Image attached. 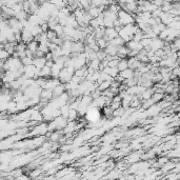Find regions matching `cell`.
Returning a JSON list of instances; mask_svg holds the SVG:
<instances>
[{
  "mask_svg": "<svg viewBox=\"0 0 180 180\" xmlns=\"http://www.w3.org/2000/svg\"><path fill=\"white\" fill-rule=\"evenodd\" d=\"M117 19L119 20V22L121 23L122 27L135 23V16L130 13H127V12L123 11V10H120V11L117 13Z\"/></svg>",
  "mask_w": 180,
  "mask_h": 180,
  "instance_id": "1",
  "label": "cell"
},
{
  "mask_svg": "<svg viewBox=\"0 0 180 180\" xmlns=\"http://www.w3.org/2000/svg\"><path fill=\"white\" fill-rule=\"evenodd\" d=\"M163 46H164V41L160 40L158 37L152 39V42H151V44H150V48H151V51H153V52H156V51H158V50H161Z\"/></svg>",
  "mask_w": 180,
  "mask_h": 180,
  "instance_id": "2",
  "label": "cell"
},
{
  "mask_svg": "<svg viewBox=\"0 0 180 180\" xmlns=\"http://www.w3.org/2000/svg\"><path fill=\"white\" fill-rule=\"evenodd\" d=\"M48 132V123H40L38 126H35L34 127V130L32 131L31 135H43Z\"/></svg>",
  "mask_w": 180,
  "mask_h": 180,
  "instance_id": "3",
  "label": "cell"
},
{
  "mask_svg": "<svg viewBox=\"0 0 180 180\" xmlns=\"http://www.w3.org/2000/svg\"><path fill=\"white\" fill-rule=\"evenodd\" d=\"M118 37V32L116 31V30L114 29V28H111V29H106V31H104V36L103 38L106 40V41H111V40H113L114 38Z\"/></svg>",
  "mask_w": 180,
  "mask_h": 180,
  "instance_id": "4",
  "label": "cell"
},
{
  "mask_svg": "<svg viewBox=\"0 0 180 180\" xmlns=\"http://www.w3.org/2000/svg\"><path fill=\"white\" fill-rule=\"evenodd\" d=\"M125 46L129 48V51H134V52H138V53L142 50L141 44L139 43V42L134 41V40H131V41L126 42V43H125Z\"/></svg>",
  "mask_w": 180,
  "mask_h": 180,
  "instance_id": "5",
  "label": "cell"
},
{
  "mask_svg": "<svg viewBox=\"0 0 180 180\" xmlns=\"http://www.w3.org/2000/svg\"><path fill=\"white\" fill-rule=\"evenodd\" d=\"M129 48L124 45L120 46V48H118V51H117V57L119 58V59H125V58L127 57V55H129Z\"/></svg>",
  "mask_w": 180,
  "mask_h": 180,
  "instance_id": "6",
  "label": "cell"
},
{
  "mask_svg": "<svg viewBox=\"0 0 180 180\" xmlns=\"http://www.w3.org/2000/svg\"><path fill=\"white\" fill-rule=\"evenodd\" d=\"M52 92H53V98H58V97H60L62 94H64L66 92L65 86H64V84H59Z\"/></svg>",
  "mask_w": 180,
  "mask_h": 180,
  "instance_id": "7",
  "label": "cell"
},
{
  "mask_svg": "<svg viewBox=\"0 0 180 180\" xmlns=\"http://www.w3.org/2000/svg\"><path fill=\"white\" fill-rule=\"evenodd\" d=\"M45 62H46V59L44 57H41V58H34L33 59V65L35 66L37 70H41L44 65H45Z\"/></svg>",
  "mask_w": 180,
  "mask_h": 180,
  "instance_id": "8",
  "label": "cell"
},
{
  "mask_svg": "<svg viewBox=\"0 0 180 180\" xmlns=\"http://www.w3.org/2000/svg\"><path fill=\"white\" fill-rule=\"evenodd\" d=\"M30 119H31V120H33V121H35V122H41V121L43 120V116L41 115L40 111L33 110V111H32L31 116H30Z\"/></svg>",
  "mask_w": 180,
  "mask_h": 180,
  "instance_id": "9",
  "label": "cell"
},
{
  "mask_svg": "<svg viewBox=\"0 0 180 180\" xmlns=\"http://www.w3.org/2000/svg\"><path fill=\"white\" fill-rule=\"evenodd\" d=\"M134 74H135V72L133 70H131V68H126V70L123 71V72L119 73V75H120V76L122 77L124 80L132 79V78H134Z\"/></svg>",
  "mask_w": 180,
  "mask_h": 180,
  "instance_id": "10",
  "label": "cell"
},
{
  "mask_svg": "<svg viewBox=\"0 0 180 180\" xmlns=\"http://www.w3.org/2000/svg\"><path fill=\"white\" fill-rule=\"evenodd\" d=\"M126 68H129V65H127V59H119V62L117 64V70H118L119 73L123 72Z\"/></svg>",
  "mask_w": 180,
  "mask_h": 180,
  "instance_id": "11",
  "label": "cell"
},
{
  "mask_svg": "<svg viewBox=\"0 0 180 180\" xmlns=\"http://www.w3.org/2000/svg\"><path fill=\"white\" fill-rule=\"evenodd\" d=\"M109 44H111V45H113V46H116V48H120V46L124 45L125 43H124V41H123V40L118 36V37L114 38L113 40L109 41Z\"/></svg>",
  "mask_w": 180,
  "mask_h": 180,
  "instance_id": "12",
  "label": "cell"
},
{
  "mask_svg": "<svg viewBox=\"0 0 180 180\" xmlns=\"http://www.w3.org/2000/svg\"><path fill=\"white\" fill-rule=\"evenodd\" d=\"M38 45H39V43H38L37 41H35V40H33V41H31L29 44H27V50L30 51L34 56V53L38 50Z\"/></svg>",
  "mask_w": 180,
  "mask_h": 180,
  "instance_id": "13",
  "label": "cell"
},
{
  "mask_svg": "<svg viewBox=\"0 0 180 180\" xmlns=\"http://www.w3.org/2000/svg\"><path fill=\"white\" fill-rule=\"evenodd\" d=\"M175 167H176V164L173 162V161H167V163H164V164L162 165L161 171H162L163 173H167V172H170V171H173V169Z\"/></svg>",
  "mask_w": 180,
  "mask_h": 180,
  "instance_id": "14",
  "label": "cell"
},
{
  "mask_svg": "<svg viewBox=\"0 0 180 180\" xmlns=\"http://www.w3.org/2000/svg\"><path fill=\"white\" fill-rule=\"evenodd\" d=\"M40 98L48 101L50 99L53 98V92L50 90H42L41 94H40Z\"/></svg>",
  "mask_w": 180,
  "mask_h": 180,
  "instance_id": "15",
  "label": "cell"
},
{
  "mask_svg": "<svg viewBox=\"0 0 180 180\" xmlns=\"http://www.w3.org/2000/svg\"><path fill=\"white\" fill-rule=\"evenodd\" d=\"M96 43H97V45H98L99 50H104V48H106V45L109 44V42L106 41L104 38H100V39L96 40Z\"/></svg>",
  "mask_w": 180,
  "mask_h": 180,
  "instance_id": "16",
  "label": "cell"
},
{
  "mask_svg": "<svg viewBox=\"0 0 180 180\" xmlns=\"http://www.w3.org/2000/svg\"><path fill=\"white\" fill-rule=\"evenodd\" d=\"M61 134H62V131H55V132H53L52 134H48L50 135V138L52 141H57L58 139L61 138Z\"/></svg>",
  "mask_w": 180,
  "mask_h": 180,
  "instance_id": "17",
  "label": "cell"
},
{
  "mask_svg": "<svg viewBox=\"0 0 180 180\" xmlns=\"http://www.w3.org/2000/svg\"><path fill=\"white\" fill-rule=\"evenodd\" d=\"M45 34H46V37H48V40L50 42H52L54 39H55V38H57V35L55 34V32H54V31H51V30H48V31L46 32Z\"/></svg>",
  "mask_w": 180,
  "mask_h": 180,
  "instance_id": "18",
  "label": "cell"
},
{
  "mask_svg": "<svg viewBox=\"0 0 180 180\" xmlns=\"http://www.w3.org/2000/svg\"><path fill=\"white\" fill-rule=\"evenodd\" d=\"M15 180H30V179H29V176H27V175H20L19 177H17Z\"/></svg>",
  "mask_w": 180,
  "mask_h": 180,
  "instance_id": "19",
  "label": "cell"
}]
</instances>
